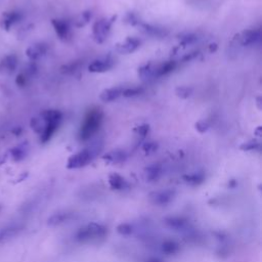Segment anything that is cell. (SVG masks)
I'll list each match as a JSON object with an SVG mask.
<instances>
[{
    "label": "cell",
    "mask_w": 262,
    "mask_h": 262,
    "mask_svg": "<svg viewBox=\"0 0 262 262\" xmlns=\"http://www.w3.org/2000/svg\"><path fill=\"white\" fill-rule=\"evenodd\" d=\"M108 235V228L98 222H91L80 227L75 234V240L82 244L96 243L104 240Z\"/></svg>",
    "instance_id": "1"
},
{
    "label": "cell",
    "mask_w": 262,
    "mask_h": 262,
    "mask_svg": "<svg viewBox=\"0 0 262 262\" xmlns=\"http://www.w3.org/2000/svg\"><path fill=\"white\" fill-rule=\"evenodd\" d=\"M103 121V112L100 109H92L87 112L79 131V138L82 141L91 139L100 129Z\"/></svg>",
    "instance_id": "2"
},
{
    "label": "cell",
    "mask_w": 262,
    "mask_h": 262,
    "mask_svg": "<svg viewBox=\"0 0 262 262\" xmlns=\"http://www.w3.org/2000/svg\"><path fill=\"white\" fill-rule=\"evenodd\" d=\"M102 150V147L99 145V143H95L90 148H86L74 155H72L67 163V168L69 169H79L86 165H89L96 156L100 153Z\"/></svg>",
    "instance_id": "3"
},
{
    "label": "cell",
    "mask_w": 262,
    "mask_h": 262,
    "mask_svg": "<svg viewBox=\"0 0 262 262\" xmlns=\"http://www.w3.org/2000/svg\"><path fill=\"white\" fill-rule=\"evenodd\" d=\"M40 116L45 121V126L40 134V140L43 143H46L50 140L52 135L55 133L56 129L59 128V125L62 121L63 115L57 110H46L40 114Z\"/></svg>",
    "instance_id": "4"
},
{
    "label": "cell",
    "mask_w": 262,
    "mask_h": 262,
    "mask_svg": "<svg viewBox=\"0 0 262 262\" xmlns=\"http://www.w3.org/2000/svg\"><path fill=\"white\" fill-rule=\"evenodd\" d=\"M116 17H113L112 19H102L95 23L93 27V35L97 43H103L108 38L112 24L114 23V20Z\"/></svg>",
    "instance_id": "5"
},
{
    "label": "cell",
    "mask_w": 262,
    "mask_h": 262,
    "mask_svg": "<svg viewBox=\"0 0 262 262\" xmlns=\"http://www.w3.org/2000/svg\"><path fill=\"white\" fill-rule=\"evenodd\" d=\"M164 223L170 229L176 231H183V232H190L192 230V225L189 219L183 216H169L165 218Z\"/></svg>",
    "instance_id": "6"
},
{
    "label": "cell",
    "mask_w": 262,
    "mask_h": 262,
    "mask_svg": "<svg viewBox=\"0 0 262 262\" xmlns=\"http://www.w3.org/2000/svg\"><path fill=\"white\" fill-rule=\"evenodd\" d=\"M176 195H177L176 191L170 189L157 191V192H153L150 195V201L157 206H166L174 200Z\"/></svg>",
    "instance_id": "7"
},
{
    "label": "cell",
    "mask_w": 262,
    "mask_h": 262,
    "mask_svg": "<svg viewBox=\"0 0 262 262\" xmlns=\"http://www.w3.org/2000/svg\"><path fill=\"white\" fill-rule=\"evenodd\" d=\"M239 42L243 46H251L259 42L261 38V31L259 29L246 30L238 35Z\"/></svg>",
    "instance_id": "8"
},
{
    "label": "cell",
    "mask_w": 262,
    "mask_h": 262,
    "mask_svg": "<svg viewBox=\"0 0 262 262\" xmlns=\"http://www.w3.org/2000/svg\"><path fill=\"white\" fill-rule=\"evenodd\" d=\"M113 66H114V60L111 59L110 56H104V57L95 60L89 66V71L92 73H105L111 70Z\"/></svg>",
    "instance_id": "9"
},
{
    "label": "cell",
    "mask_w": 262,
    "mask_h": 262,
    "mask_svg": "<svg viewBox=\"0 0 262 262\" xmlns=\"http://www.w3.org/2000/svg\"><path fill=\"white\" fill-rule=\"evenodd\" d=\"M140 46V41L135 37H127L124 41L116 45L117 52L121 54H129L134 52Z\"/></svg>",
    "instance_id": "10"
},
{
    "label": "cell",
    "mask_w": 262,
    "mask_h": 262,
    "mask_svg": "<svg viewBox=\"0 0 262 262\" xmlns=\"http://www.w3.org/2000/svg\"><path fill=\"white\" fill-rule=\"evenodd\" d=\"M22 228L23 226L21 224L14 223L0 229V243H6L17 237L22 231Z\"/></svg>",
    "instance_id": "11"
},
{
    "label": "cell",
    "mask_w": 262,
    "mask_h": 262,
    "mask_svg": "<svg viewBox=\"0 0 262 262\" xmlns=\"http://www.w3.org/2000/svg\"><path fill=\"white\" fill-rule=\"evenodd\" d=\"M109 185L112 190L117 192L125 191L129 188L128 182L118 173H112L109 177Z\"/></svg>",
    "instance_id": "12"
},
{
    "label": "cell",
    "mask_w": 262,
    "mask_h": 262,
    "mask_svg": "<svg viewBox=\"0 0 262 262\" xmlns=\"http://www.w3.org/2000/svg\"><path fill=\"white\" fill-rule=\"evenodd\" d=\"M181 245L179 242L174 240H165L161 246L160 251L166 256H174L181 252Z\"/></svg>",
    "instance_id": "13"
},
{
    "label": "cell",
    "mask_w": 262,
    "mask_h": 262,
    "mask_svg": "<svg viewBox=\"0 0 262 262\" xmlns=\"http://www.w3.org/2000/svg\"><path fill=\"white\" fill-rule=\"evenodd\" d=\"M163 173L162 166L160 164H152L144 169V178L149 183L158 182Z\"/></svg>",
    "instance_id": "14"
},
{
    "label": "cell",
    "mask_w": 262,
    "mask_h": 262,
    "mask_svg": "<svg viewBox=\"0 0 262 262\" xmlns=\"http://www.w3.org/2000/svg\"><path fill=\"white\" fill-rule=\"evenodd\" d=\"M186 184H188L191 187H199L201 186L205 180H206V174L203 171H196L190 174H186L183 177Z\"/></svg>",
    "instance_id": "15"
},
{
    "label": "cell",
    "mask_w": 262,
    "mask_h": 262,
    "mask_svg": "<svg viewBox=\"0 0 262 262\" xmlns=\"http://www.w3.org/2000/svg\"><path fill=\"white\" fill-rule=\"evenodd\" d=\"M51 24L54 28V31L60 39L65 40L69 37L70 34V26L69 23L65 20H52Z\"/></svg>",
    "instance_id": "16"
},
{
    "label": "cell",
    "mask_w": 262,
    "mask_h": 262,
    "mask_svg": "<svg viewBox=\"0 0 262 262\" xmlns=\"http://www.w3.org/2000/svg\"><path fill=\"white\" fill-rule=\"evenodd\" d=\"M122 87H113V89H108L102 92V94L100 95V99L104 103H111L122 97Z\"/></svg>",
    "instance_id": "17"
},
{
    "label": "cell",
    "mask_w": 262,
    "mask_h": 262,
    "mask_svg": "<svg viewBox=\"0 0 262 262\" xmlns=\"http://www.w3.org/2000/svg\"><path fill=\"white\" fill-rule=\"evenodd\" d=\"M72 216H73L72 213H70L68 211H59L56 213H53L47 219V223L50 226H57V225L68 222L72 218Z\"/></svg>",
    "instance_id": "18"
},
{
    "label": "cell",
    "mask_w": 262,
    "mask_h": 262,
    "mask_svg": "<svg viewBox=\"0 0 262 262\" xmlns=\"http://www.w3.org/2000/svg\"><path fill=\"white\" fill-rule=\"evenodd\" d=\"M47 51V46L44 43H36L31 45L28 49H27V56L31 60V61H36L38 59H40L41 56H43Z\"/></svg>",
    "instance_id": "19"
},
{
    "label": "cell",
    "mask_w": 262,
    "mask_h": 262,
    "mask_svg": "<svg viewBox=\"0 0 262 262\" xmlns=\"http://www.w3.org/2000/svg\"><path fill=\"white\" fill-rule=\"evenodd\" d=\"M127 159V154L123 150H114L104 156V160L111 164L123 163Z\"/></svg>",
    "instance_id": "20"
},
{
    "label": "cell",
    "mask_w": 262,
    "mask_h": 262,
    "mask_svg": "<svg viewBox=\"0 0 262 262\" xmlns=\"http://www.w3.org/2000/svg\"><path fill=\"white\" fill-rule=\"evenodd\" d=\"M178 64L176 61H168L161 65L155 67V78H159L165 75H168L172 71L176 70Z\"/></svg>",
    "instance_id": "21"
},
{
    "label": "cell",
    "mask_w": 262,
    "mask_h": 262,
    "mask_svg": "<svg viewBox=\"0 0 262 262\" xmlns=\"http://www.w3.org/2000/svg\"><path fill=\"white\" fill-rule=\"evenodd\" d=\"M22 19V15L19 12H8L4 15L2 25L4 29L10 30L15 24H17Z\"/></svg>",
    "instance_id": "22"
},
{
    "label": "cell",
    "mask_w": 262,
    "mask_h": 262,
    "mask_svg": "<svg viewBox=\"0 0 262 262\" xmlns=\"http://www.w3.org/2000/svg\"><path fill=\"white\" fill-rule=\"evenodd\" d=\"M155 65L150 62L147 63L144 65H142L141 67L138 68V76L141 80L143 81H148L151 79H155Z\"/></svg>",
    "instance_id": "23"
},
{
    "label": "cell",
    "mask_w": 262,
    "mask_h": 262,
    "mask_svg": "<svg viewBox=\"0 0 262 262\" xmlns=\"http://www.w3.org/2000/svg\"><path fill=\"white\" fill-rule=\"evenodd\" d=\"M18 67V59L15 54H10V55H7L2 64H0V68H2V70H4L6 73H12L14 72Z\"/></svg>",
    "instance_id": "24"
},
{
    "label": "cell",
    "mask_w": 262,
    "mask_h": 262,
    "mask_svg": "<svg viewBox=\"0 0 262 262\" xmlns=\"http://www.w3.org/2000/svg\"><path fill=\"white\" fill-rule=\"evenodd\" d=\"M11 155H12V158L17 162L24 160L28 155V145L26 143H23L14 148L11 151Z\"/></svg>",
    "instance_id": "25"
},
{
    "label": "cell",
    "mask_w": 262,
    "mask_h": 262,
    "mask_svg": "<svg viewBox=\"0 0 262 262\" xmlns=\"http://www.w3.org/2000/svg\"><path fill=\"white\" fill-rule=\"evenodd\" d=\"M93 19V13L90 11H86L81 13L80 15H78L75 20H74V25L77 28H82L84 26H86L91 22V20Z\"/></svg>",
    "instance_id": "26"
},
{
    "label": "cell",
    "mask_w": 262,
    "mask_h": 262,
    "mask_svg": "<svg viewBox=\"0 0 262 262\" xmlns=\"http://www.w3.org/2000/svg\"><path fill=\"white\" fill-rule=\"evenodd\" d=\"M142 30L151 35V36H154V37H165L167 35V31L161 29V28H158V27H155V26H151V25H148V24H140Z\"/></svg>",
    "instance_id": "27"
},
{
    "label": "cell",
    "mask_w": 262,
    "mask_h": 262,
    "mask_svg": "<svg viewBox=\"0 0 262 262\" xmlns=\"http://www.w3.org/2000/svg\"><path fill=\"white\" fill-rule=\"evenodd\" d=\"M134 225L129 222H123L117 226V232L124 237L131 236L134 232Z\"/></svg>",
    "instance_id": "28"
},
{
    "label": "cell",
    "mask_w": 262,
    "mask_h": 262,
    "mask_svg": "<svg viewBox=\"0 0 262 262\" xmlns=\"http://www.w3.org/2000/svg\"><path fill=\"white\" fill-rule=\"evenodd\" d=\"M193 92H194V90L192 89V87H189V86H180L176 90L177 96L184 100L189 99L193 95Z\"/></svg>",
    "instance_id": "29"
},
{
    "label": "cell",
    "mask_w": 262,
    "mask_h": 262,
    "mask_svg": "<svg viewBox=\"0 0 262 262\" xmlns=\"http://www.w3.org/2000/svg\"><path fill=\"white\" fill-rule=\"evenodd\" d=\"M143 93V89L141 87H129V89H123L122 97L124 98H134L138 97Z\"/></svg>",
    "instance_id": "30"
},
{
    "label": "cell",
    "mask_w": 262,
    "mask_h": 262,
    "mask_svg": "<svg viewBox=\"0 0 262 262\" xmlns=\"http://www.w3.org/2000/svg\"><path fill=\"white\" fill-rule=\"evenodd\" d=\"M240 149L242 151H245V152L258 151V150H260V142L258 140H256V139H252V140H249L247 142L242 143Z\"/></svg>",
    "instance_id": "31"
},
{
    "label": "cell",
    "mask_w": 262,
    "mask_h": 262,
    "mask_svg": "<svg viewBox=\"0 0 262 262\" xmlns=\"http://www.w3.org/2000/svg\"><path fill=\"white\" fill-rule=\"evenodd\" d=\"M198 40V37L195 35V34H188L186 36H184L182 39H181V44L180 46H184V47H187L189 45H192L194 44L196 41Z\"/></svg>",
    "instance_id": "32"
},
{
    "label": "cell",
    "mask_w": 262,
    "mask_h": 262,
    "mask_svg": "<svg viewBox=\"0 0 262 262\" xmlns=\"http://www.w3.org/2000/svg\"><path fill=\"white\" fill-rule=\"evenodd\" d=\"M158 148H159V145H158L157 142H155V141H148V142H145L142 145V151L147 155H152V154L157 152Z\"/></svg>",
    "instance_id": "33"
},
{
    "label": "cell",
    "mask_w": 262,
    "mask_h": 262,
    "mask_svg": "<svg viewBox=\"0 0 262 262\" xmlns=\"http://www.w3.org/2000/svg\"><path fill=\"white\" fill-rule=\"evenodd\" d=\"M195 128L197 131H199L200 133H205L208 131V129L210 128V124L208 123V121L206 120H200L196 123Z\"/></svg>",
    "instance_id": "34"
},
{
    "label": "cell",
    "mask_w": 262,
    "mask_h": 262,
    "mask_svg": "<svg viewBox=\"0 0 262 262\" xmlns=\"http://www.w3.org/2000/svg\"><path fill=\"white\" fill-rule=\"evenodd\" d=\"M134 131L136 132L137 135L141 136V137H145L150 131V125L149 124H142V125H139L137 126Z\"/></svg>",
    "instance_id": "35"
},
{
    "label": "cell",
    "mask_w": 262,
    "mask_h": 262,
    "mask_svg": "<svg viewBox=\"0 0 262 262\" xmlns=\"http://www.w3.org/2000/svg\"><path fill=\"white\" fill-rule=\"evenodd\" d=\"M199 55V51H192V52H189L187 54H185L182 59L183 62H191L192 60L196 59L197 56Z\"/></svg>",
    "instance_id": "36"
},
{
    "label": "cell",
    "mask_w": 262,
    "mask_h": 262,
    "mask_svg": "<svg viewBox=\"0 0 262 262\" xmlns=\"http://www.w3.org/2000/svg\"><path fill=\"white\" fill-rule=\"evenodd\" d=\"M27 80H28L27 76H25L24 74H20V75L18 76V78H17V83H18L20 86H24V85H26Z\"/></svg>",
    "instance_id": "37"
},
{
    "label": "cell",
    "mask_w": 262,
    "mask_h": 262,
    "mask_svg": "<svg viewBox=\"0 0 262 262\" xmlns=\"http://www.w3.org/2000/svg\"><path fill=\"white\" fill-rule=\"evenodd\" d=\"M144 262H164V261H163V259H161L160 257L152 256V257H149L148 259H145Z\"/></svg>",
    "instance_id": "38"
},
{
    "label": "cell",
    "mask_w": 262,
    "mask_h": 262,
    "mask_svg": "<svg viewBox=\"0 0 262 262\" xmlns=\"http://www.w3.org/2000/svg\"><path fill=\"white\" fill-rule=\"evenodd\" d=\"M216 50H217V44H216V43L210 44V46H209V51H210V52H214V51H216Z\"/></svg>",
    "instance_id": "39"
},
{
    "label": "cell",
    "mask_w": 262,
    "mask_h": 262,
    "mask_svg": "<svg viewBox=\"0 0 262 262\" xmlns=\"http://www.w3.org/2000/svg\"><path fill=\"white\" fill-rule=\"evenodd\" d=\"M256 132V134H257V136H260L261 135V127L259 126L258 128H257V130L255 131Z\"/></svg>",
    "instance_id": "40"
},
{
    "label": "cell",
    "mask_w": 262,
    "mask_h": 262,
    "mask_svg": "<svg viewBox=\"0 0 262 262\" xmlns=\"http://www.w3.org/2000/svg\"><path fill=\"white\" fill-rule=\"evenodd\" d=\"M257 100H258V103H257V105H258V109L260 110V109H261V106H260V100H261V98H258Z\"/></svg>",
    "instance_id": "41"
}]
</instances>
